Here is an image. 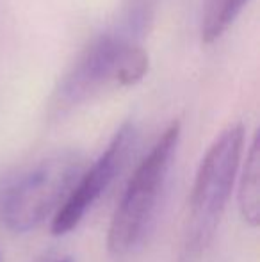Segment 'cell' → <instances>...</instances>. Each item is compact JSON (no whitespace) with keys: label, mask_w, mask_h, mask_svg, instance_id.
<instances>
[{"label":"cell","mask_w":260,"mask_h":262,"mask_svg":"<svg viewBox=\"0 0 260 262\" xmlns=\"http://www.w3.org/2000/svg\"><path fill=\"white\" fill-rule=\"evenodd\" d=\"M248 0H205L201 16V38L203 41L218 39L237 18Z\"/></svg>","instance_id":"7"},{"label":"cell","mask_w":260,"mask_h":262,"mask_svg":"<svg viewBox=\"0 0 260 262\" xmlns=\"http://www.w3.org/2000/svg\"><path fill=\"white\" fill-rule=\"evenodd\" d=\"M244 139L243 125H228L200 161L189 196L180 262H196L210 246L239 175Z\"/></svg>","instance_id":"2"},{"label":"cell","mask_w":260,"mask_h":262,"mask_svg":"<svg viewBox=\"0 0 260 262\" xmlns=\"http://www.w3.org/2000/svg\"><path fill=\"white\" fill-rule=\"evenodd\" d=\"M237 204L244 223L251 228H257L260 223V146L257 134L251 139L244 159L239 191H237Z\"/></svg>","instance_id":"6"},{"label":"cell","mask_w":260,"mask_h":262,"mask_svg":"<svg viewBox=\"0 0 260 262\" xmlns=\"http://www.w3.org/2000/svg\"><path fill=\"white\" fill-rule=\"evenodd\" d=\"M178 141L180 123L173 121L135 166L109 225L107 252L112 259L134 257L152 234L170 182Z\"/></svg>","instance_id":"1"},{"label":"cell","mask_w":260,"mask_h":262,"mask_svg":"<svg viewBox=\"0 0 260 262\" xmlns=\"http://www.w3.org/2000/svg\"><path fill=\"white\" fill-rule=\"evenodd\" d=\"M54 262H73V259H69V257H63V259H57Z\"/></svg>","instance_id":"8"},{"label":"cell","mask_w":260,"mask_h":262,"mask_svg":"<svg viewBox=\"0 0 260 262\" xmlns=\"http://www.w3.org/2000/svg\"><path fill=\"white\" fill-rule=\"evenodd\" d=\"M135 143H137V130L134 123H123L97 161H93L87 169L80 171L64 204L52 217L50 230L54 235L61 237L79 227L86 214L125 169Z\"/></svg>","instance_id":"5"},{"label":"cell","mask_w":260,"mask_h":262,"mask_svg":"<svg viewBox=\"0 0 260 262\" xmlns=\"http://www.w3.org/2000/svg\"><path fill=\"white\" fill-rule=\"evenodd\" d=\"M82 169L79 154L59 152L18 173L0 189L2 225L25 234L54 217Z\"/></svg>","instance_id":"4"},{"label":"cell","mask_w":260,"mask_h":262,"mask_svg":"<svg viewBox=\"0 0 260 262\" xmlns=\"http://www.w3.org/2000/svg\"><path fill=\"white\" fill-rule=\"evenodd\" d=\"M146 70L148 55L141 45L125 34L105 32L87 45L57 84L50 113L63 116L109 88L139 82Z\"/></svg>","instance_id":"3"}]
</instances>
